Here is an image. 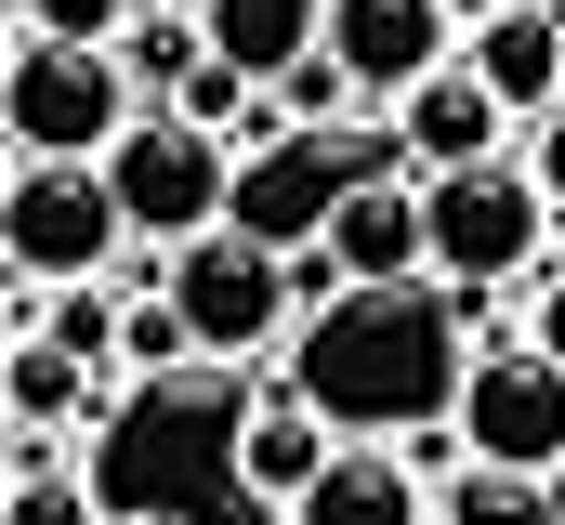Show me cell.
Here are the masks:
<instances>
[{
  "label": "cell",
  "instance_id": "obj_2",
  "mask_svg": "<svg viewBox=\"0 0 565 525\" xmlns=\"http://www.w3.org/2000/svg\"><path fill=\"white\" fill-rule=\"evenodd\" d=\"M132 119H145V93L119 79V53L13 40V79H0V131H13V158H40V171H106Z\"/></svg>",
  "mask_w": 565,
  "mask_h": 525
},
{
  "label": "cell",
  "instance_id": "obj_4",
  "mask_svg": "<svg viewBox=\"0 0 565 525\" xmlns=\"http://www.w3.org/2000/svg\"><path fill=\"white\" fill-rule=\"evenodd\" d=\"M171 315L198 329V355L211 368H250V355H277L302 342V289H289V250L264 237H198V250H171Z\"/></svg>",
  "mask_w": 565,
  "mask_h": 525
},
{
  "label": "cell",
  "instance_id": "obj_9",
  "mask_svg": "<svg viewBox=\"0 0 565 525\" xmlns=\"http://www.w3.org/2000/svg\"><path fill=\"white\" fill-rule=\"evenodd\" d=\"M355 184H382L342 131H289V144H264L250 171H237V237H264V250H329V224H342V197Z\"/></svg>",
  "mask_w": 565,
  "mask_h": 525
},
{
  "label": "cell",
  "instance_id": "obj_24",
  "mask_svg": "<svg viewBox=\"0 0 565 525\" xmlns=\"http://www.w3.org/2000/svg\"><path fill=\"white\" fill-rule=\"evenodd\" d=\"M553 513H565V473H553Z\"/></svg>",
  "mask_w": 565,
  "mask_h": 525
},
{
  "label": "cell",
  "instance_id": "obj_15",
  "mask_svg": "<svg viewBox=\"0 0 565 525\" xmlns=\"http://www.w3.org/2000/svg\"><path fill=\"white\" fill-rule=\"evenodd\" d=\"M198 26H211V53H224L237 79H264V93L316 53V0H198Z\"/></svg>",
  "mask_w": 565,
  "mask_h": 525
},
{
  "label": "cell",
  "instance_id": "obj_5",
  "mask_svg": "<svg viewBox=\"0 0 565 525\" xmlns=\"http://www.w3.org/2000/svg\"><path fill=\"white\" fill-rule=\"evenodd\" d=\"M422 224H434V289H460V302H487L500 276H526L553 250V197L526 184V158H487V171L422 184Z\"/></svg>",
  "mask_w": 565,
  "mask_h": 525
},
{
  "label": "cell",
  "instance_id": "obj_7",
  "mask_svg": "<svg viewBox=\"0 0 565 525\" xmlns=\"http://www.w3.org/2000/svg\"><path fill=\"white\" fill-rule=\"evenodd\" d=\"M0 250H13V289H93V276H119V250H132L119 184H106V171H40V158H13Z\"/></svg>",
  "mask_w": 565,
  "mask_h": 525
},
{
  "label": "cell",
  "instance_id": "obj_20",
  "mask_svg": "<svg viewBox=\"0 0 565 525\" xmlns=\"http://www.w3.org/2000/svg\"><path fill=\"white\" fill-rule=\"evenodd\" d=\"M447 525H565V513H553V486H526V473H460Z\"/></svg>",
  "mask_w": 565,
  "mask_h": 525
},
{
  "label": "cell",
  "instance_id": "obj_17",
  "mask_svg": "<svg viewBox=\"0 0 565 525\" xmlns=\"http://www.w3.org/2000/svg\"><path fill=\"white\" fill-rule=\"evenodd\" d=\"M198 66H211V26H198V13H158V0H145V13H132V40H119V79H132L145 106H171V93H184Z\"/></svg>",
  "mask_w": 565,
  "mask_h": 525
},
{
  "label": "cell",
  "instance_id": "obj_13",
  "mask_svg": "<svg viewBox=\"0 0 565 525\" xmlns=\"http://www.w3.org/2000/svg\"><path fill=\"white\" fill-rule=\"evenodd\" d=\"M473 79L513 106V119H553L565 106V0H500L473 26Z\"/></svg>",
  "mask_w": 565,
  "mask_h": 525
},
{
  "label": "cell",
  "instance_id": "obj_23",
  "mask_svg": "<svg viewBox=\"0 0 565 525\" xmlns=\"http://www.w3.org/2000/svg\"><path fill=\"white\" fill-rule=\"evenodd\" d=\"M513 342H540V355H553V368H565V276H540V302L513 315Z\"/></svg>",
  "mask_w": 565,
  "mask_h": 525
},
{
  "label": "cell",
  "instance_id": "obj_3",
  "mask_svg": "<svg viewBox=\"0 0 565 525\" xmlns=\"http://www.w3.org/2000/svg\"><path fill=\"white\" fill-rule=\"evenodd\" d=\"M237 144L198 119H171V106H145L132 131H119V158H106V184H119V224L132 237H158V250H198V237H224L237 224Z\"/></svg>",
  "mask_w": 565,
  "mask_h": 525
},
{
  "label": "cell",
  "instance_id": "obj_21",
  "mask_svg": "<svg viewBox=\"0 0 565 525\" xmlns=\"http://www.w3.org/2000/svg\"><path fill=\"white\" fill-rule=\"evenodd\" d=\"M264 106H277L289 131H342V106H355V79H342L329 53H302V66H289V79H277V93H264Z\"/></svg>",
  "mask_w": 565,
  "mask_h": 525
},
{
  "label": "cell",
  "instance_id": "obj_16",
  "mask_svg": "<svg viewBox=\"0 0 565 525\" xmlns=\"http://www.w3.org/2000/svg\"><path fill=\"white\" fill-rule=\"evenodd\" d=\"M0 407H13V433H40V447H53V433L93 407V368H79L66 342H13V355H0Z\"/></svg>",
  "mask_w": 565,
  "mask_h": 525
},
{
  "label": "cell",
  "instance_id": "obj_6",
  "mask_svg": "<svg viewBox=\"0 0 565 525\" xmlns=\"http://www.w3.org/2000/svg\"><path fill=\"white\" fill-rule=\"evenodd\" d=\"M447 433H460V460L473 473H526V486H553L565 473V368L540 342H473V382L447 407Z\"/></svg>",
  "mask_w": 565,
  "mask_h": 525
},
{
  "label": "cell",
  "instance_id": "obj_25",
  "mask_svg": "<svg viewBox=\"0 0 565 525\" xmlns=\"http://www.w3.org/2000/svg\"><path fill=\"white\" fill-rule=\"evenodd\" d=\"M158 525H171V513H158Z\"/></svg>",
  "mask_w": 565,
  "mask_h": 525
},
{
  "label": "cell",
  "instance_id": "obj_1",
  "mask_svg": "<svg viewBox=\"0 0 565 525\" xmlns=\"http://www.w3.org/2000/svg\"><path fill=\"white\" fill-rule=\"evenodd\" d=\"M289 382L316 394L342 433L408 447V433H434V420L460 407V382H473V315H460V289H342L329 315H302Z\"/></svg>",
  "mask_w": 565,
  "mask_h": 525
},
{
  "label": "cell",
  "instance_id": "obj_11",
  "mask_svg": "<svg viewBox=\"0 0 565 525\" xmlns=\"http://www.w3.org/2000/svg\"><path fill=\"white\" fill-rule=\"evenodd\" d=\"M395 144H408L422 184H447V171H487V158L513 144V106H500V93L473 79V53H460L447 79H422V93L395 106Z\"/></svg>",
  "mask_w": 565,
  "mask_h": 525
},
{
  "label": "cell",
  "instance_id": "obj_18",
  "mask_svg": "<svg viewBox=\"0 0 565 525\" xmlns=\"http://www.w3.org/2000/svg\"><path fill=\"white\" fill-rule=\"evenodd\" d=\"M0 525H106V513H93V486H79L40 433H13V513Z\"/></svg>",
  "mask_w": 565,
  "mask_h": 525
},
{
  "label": "cell",
  "instance_id": "obj_10",
  "mask_svg": "<svg viewBox=\"0 0 565 525\" xmlns=\"http://www.w3.org/2000/svg\"><path fill=\"white\" fill-rule=\"evenodd\" d=\"M342 447H355V433H342L302 382L264 394V407L237 420V500H250V513H302V500L329 486V460H342Z\"/></svg>",
  "mask_w": 565,
  "mask_h": 525
},
{
  "label": "cell",
  "instance_id": "obj_19",
  "mask_svg": "<svg viewBox=\"0 0 565 525\" xmlns=\"http://www.w3.org/2000/svg\"><path fill=\"white\" fill-rule=\"evenodd\" d=\"M145 0H13V40H66V53H119Z\"/></svg>",
  "mask_w": 565,
  "mask_h": 525
},
{
  "label": "cell",
  "instance_id": "obj_22",
  "mask_svg": "<svg viewBox=\"0 0 565 525\" xmlns=\"http://www.w3.org/2000/svg\"><path fill=\"white\" fill-rule=\"evenodd\" d=\"M526 184L553 197V224H565V106H553V119H526Z\"/></svg>",
  "mask_w": 565,
  "mask_h": 525
},
{
  "label": "cell",
  "instance_id": "obj_12",
  "mask_svg": "<svg viewBox=\"0 0 565 525\" xmlns=\"http://www.w3.org/2000/svg\"><path fill=\"white\" fill-rule=\"evenodd\" d=\"M329 262H342V289H434L422 184H355V197H342V224H329Z\"/></svg>",
  "mask_w": 565,
  "mask_h": 525
},
{
  "label": "cell",
  "instance_id": "obj_8",
  "mask_svg": "<svg viewBox=\"0 0 565 525\" xmlns=\"http://www.w3.org/2000/svg\"><path fill=\"white\" fill-rule=\"evenodd\" d=\"M316 53L355 79V106H408L422 79L473 53V26H460V0H316Z\"/></svg>",
  "mask_w": 565,
  "mask_h": 525
},
{
  "label": "cell",
  "instance_id": "obj_14",
  "mask_svg": "<svg viewBox=\"0 0 565 525\" xmlns=\"http://www.w3.org/2000/svg\"><path fill=\"white\" fill-rule=\"evenodd\" d=\"M289 525H434V500H422V473H408L395 447H342L329 486H316Z\"/></svg>",
  "mask_w": 565,
  "mask_h": 525
}]
</instances>
